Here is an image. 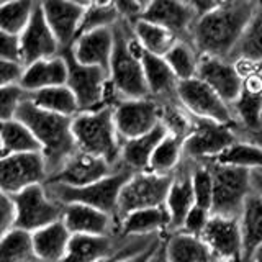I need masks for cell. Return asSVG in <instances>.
<instances>
[{"mask_svg":"<svg viewBox=\"0 0 262 262\" xmlns=\"http://www.w3.org/2000/svg\"><path fill=\"white\" fill-rule=\"evenodd\" d=\"M27 98L35 106H38V108L59 115V117L74 118L76 115L80 113L76 97H74L68 85L51 87V89L39 90V92H33L28 94Z\"/></svg>","mask_w":262,"mask_h":262,"instance_id":"cell-32","label":"cell"},{"mask_svg":"<svg viewBox=\"0 0 262 262\" xmlns=\"http://www.w3.org/2000/svg\"><path fill=\"white\" fill-rule=\"evenodd\" d=\"M85 4L87 2H64V0L41 2L45 18L59 43L61 51L72 48L79 38V28L82 16H84Z\"/></svg>","mask_w":262,"mask_h":262,"instance_id":"cell-20","label":"cell"},{"mask_svg":"<svg viewBox=\"0 0 262 262\" xmlns=\"http://www.w3.org/2000/svg\"><path fill=\"white\" fill-rule=\"evenodd\" d=\"M211 162L221 164V166L246 169L249 172L259 170L262 169V146L241 138L239 141L234 143L231 147H228L223 154L218 156Z\"/></svg>","mask_w":262,"mask_h":262,"instance_id":"cell-36","label":"cell"},{"mask_svg":"<svg viewBox=\"0 0 262 262\" xmlns=\"http://www.w3.org/2000/svg\"><path fill=\"white\" fill-rule=\"evenodd\" d=\"M117 259H121V257H115V259H106V260H102V262H115Z\"/></svg>","mask_w":262,"mask_h":262,"instance_id":"cell-54","label":"cell"},{"mask_svg":"<svg viewBox=\"0 0 262 262\" xmlns=\"http://www.w3.org/2000/svg\"><path fill=\"white\" fill-rule=\"evenodd\" d=\"M177 95L180 105L193 118L210 120L221 123V125L236 126L231 106L200 79L179 82Z\"/></svg>","mask_w":262,"mask_h":262,"instance_id":"cell-11","label":"cell"},{"mask_svg":"<svg viewBox=\"0 0 262 262\" xmlns=\"http://www.w3.org/2000/svg\"><path fill=\"white\" fill-rule=\"evenodd\" d=\"M35 2L30 0H15V2H0V31L18 38L31 20Z\"/></svg>","mask_w":262,"mask_h":262,"instance_id":"cell-40","label":"cell"},{"mask_svg":"<svg viewBox=\"0 0 262 262\" xmlns=\"http://www.w3.org/2000/svg\"><path fill=\"white\" fill-rule=\"evenodd\" d=\"M41 152L35 136L18 118L0 123V158Z\"/></svg>","mask_w":262,"mask_h":262,"instance_id":"cell-31","label":"cell"},{"mask_svg":"<svg viewBox=\"0 0 262 262\" xmlns=\"http://www.w3.org/2000/svg\"><path fill=\"white\" fill-rule=\"evenodd\" d=\"M196 79L205 82L229 106L237 100L244 82L234 62L210 56H200Z\"/></svg>","mask_w":262,"mask_h":262,"instance_id":"cell-19","label":"cell"},{"mask_svg":"<svg viewBox=\"0 0 262 262\" xmlns=\"http://www.w3.org/2000/svg\"><path fill=\"white\" fill-rule=\"evenodd\" d=\"M120 167H113L106 161L85 152L76 151L66 161L64 166L48 179L49 184H61L66 187H85L108 177Z\"/></svg>","mask_w":262,"mask_h":262,"instance_id":"cell-18","label":"cell"},{"mask_svg":"<svg viewBox=\"0 0 262 262\" xmlns=\"http://www.w3.org/2000/svg\"><path fill=\"white\" fill-rule=\"evenodd\" d=\"M257 2L229 0L220 2L211 12L200 16L193 25L190 43L200 56L231 59L244 35Z\"/></svg>","mask_w":262,"mask_h":262,"instance_id":"cell-1","label":"cell"},{"mask_svg":"<svg viewBox=\"0 0 262 262\" xmlns=\"http://www.w3.org/2000/svg\"><path fill=\"white\" fill-rule=\"evenodd\" d=\"M213 174L211 215L239 218L243 207L251 195V172L239 167L210 162Z\"/></svg>","mask_w":262,"mask_h":262,"instance_id":"cell-6","label":"cell"},{"mask_svg":"<svg viewBox=\"0 0 262 262\" xmlns=\"http://www.w3.org/2000/svg\"><path fill=\"white\" fill-rule=\"evenodd\" d=\"M143 20L170 31L179 41L190 43L193 25L199 20L192 2L177 0H156L147 2Z\"/></svg>","mask_w":262,"mask_h":262,"instance_id":"cell-16","label":"cell"},{"mask_svg":"<svg viewBox=\"0 0 262 262\" xmlns=\"http://www.w3.org/2000/svg\"><path fill=\"white\" fill-rule=\"evenodd\" d=\"M20 46V62L28 66L39 59H48L61 54V48L56 36L53 35L51 28L45 18L41 2H35L31 20L25 31L18 36Z\"/></svg>","mask_w":262,"mask_h":262,"instance_id":"cell-15","label":"cell"},{"mask_svg":"<svg viewBox=\"0 0 262 262\" xmlns=\"http://www.w3.org/2000/svg\"><path fill=\"white\" fill-rule=\"evenodd\" d=\"M49 172L41 152L15 154L0 158V190L10 196L25 188L48 182Z\"/></svg>","mask_w":262,"mask_h":262,"instance_id":"cell-12","label":"cell"},{"mask_svg":"<svg viewBox=\"0 0 262 262\" xmlns=\"http://www.w3.org/2000/svg\"><path fill=\"white\" fill-rule=\"evenodd\" d=\"M120 21V13L115 2H87L80 21L79 36L97 30L115 28Z\"/></svg>","mask_w":262,"mask_h":262,"instance_id":"cell-39","label":"cell"},{"mask_svg":"<svg viewBox=\"0 0 262 262\" xmlns=\"http://www.w3.org/2000/svg\"><path fill=\"white\" fill-rule=\"evenodd\" d=\"M16 118L27 125L39 144L49 177L59 170L77 151L72 135V118L59 117L33 105L28 98L20 105Z\"/></svg>","mask_w":262,"mask_h":262,"instance_id":"cell-2","label":"cell"},{"mask_svg":"<svg viewBox=\"0 0 262 262\" xmlns=\"http://www.w3.org/2000/svg\"><path fill=\"white\" fill-rule=\"evenodd\" d=\"M68 64V82L66 85L76 97L80 112H92L105 106V94L108 87V72L100 68L84 66L74 59L69 49L61 51Z\"/></svg>","mask_w":262,"mask_h":262,"instance_id":"cell-10","label":"cell"},{"mask_svg":"<svg viewBox=\"0 0 262 262\" xmlns=\"http://www.w3.org/2000/svg\"><path fill=\"white\" fill-rule=\"evenodd\" d=\"M164 205H166L170 218V233H176L182 228L188 211L195 207V196L192 188V166L187 159H184L182 166L172 176L170 188Z\"/></svg>","mask_w":262,"mask_h":262,"instance_id":"cell-23","label":"cell"},{"mask_svg":"<svg viewBox=\"0 0 262 262\" xmlns=\"http://www.w3.org/2000/svg\"><path fill=\"white\" fill-rule=\"evenodd\" d=\"M131 176H133L131 170L120 167L108 177L98 180L95 184L85 185V187L76 188V187H66L61 184H49V182H46L45 187L48 193L61 205H68V203L87 205V207L105 211L117 218L120 192Z\"/></svg>","mask_w":262,"mask_h":262,"instance_id":"cell-5","label":"cell"},{"mask_svg":"<svg viewBox=\"0 0 262 262\" xmlns=\"http://www.w3.org/2000/svg\"><path fill=\"white\" fill-rule=\"evenodd\" d=\"M120 13V20L123 23L133 27L135 23L143 20L144 12L147 8V2H136V0H126V2H115Z\"/></svg>","mask_w":262,"mask_h":262,"instance_id":"cell-45","label":"cell"},{"mask_svg":"<svg viewBox=\"0 0 262 262\" xmlns=\"http://www.w3.org/2000/svg\"><path fill=\"white\" fill-rule=\"evenodd\" d=\"M25 98L27 94L20 85L0 89V123L15 120Z\"/></svg>","mask_w":262,"mask_h":262,"instance_id":"cell-43","label":"cell"},{"mask_svg":"<svg viewBox=\"0 0 262 262\" xmlns=\"http://www.w3.org/2000/svg\"><path fill=\"white\" fill-rule=\"evenodd\" d=\"M237 220L243 237V262H251L252 254L262 246V200L256 193L251 192Z\"/></svg>","mask_w":262,"mask_h":262,"instance_id":"cell-29","label":"cell"},{"mask_svg":"<svg viewBox=\"0 0 262 262\" xmlns=\"http://www.w3.org/2000/svg\"><path fill=\"white\" fill-rule=\"evenodd\" d=\"M118 233L123 236H162L170 234V218L166 205L129 213L120 220Z\"/></svg>","mask_w":262,"mask_h":262,"instance_id":"cell-26","label":"cell"},{"mask_svg":"<svg viewBox=\"0 0 262 262\" xmlns=\"http://www.w3.org/2000/svg\"><path fill=\"white\" fill-rule=\"evenodd\" d=\"M241 139L236 126L193 118L190 135L184 141V159L190 162H211Z\"/></svg>","mask_w":262,"mask_h":262,"instance_id":"cell-7","label":"cell"},{"mask_svg":"<svg viewBox=\"0 0 262 262\" xmlns=\"http://www.w3.org/2000/svg\"><path fill=\"white\" fill-rule=\"evenodd\" d=\"M164 59L169 64V68L174 72L179 82L196 79L199 74L200 54L188 41H177L174 48L164 56Z\"/></svg>","mask_w":262,"mask_h":262,"instance_id":"cell-38","label":"cell"},{"mask_svg":"<svg viewBox=\"0 0 262 262\" xmlns=\"http://www.w3.org/2000/svg\"><path fill=\"white\" fill-rule=\"evenodd\" d=\"M0 59L20 62L18 38L12 36V35H7V33H4V31H0Z\"/></svg>","mask_w":262,"mask_h":262,"instance_id":"cell-48","label":"cell"},{"mask_svg":"<svg viewBox=\"0 0 262 262\" xmlns=\"http://www.w3.org/2000/svg\"><path fill=\"white\" fill-rule=\"evenodd\" d=\"M231 112L241 138L262 131V69L244 77L243 90L231 105Z\"/></svg>","mask_w":262,"mask_h":262,"instance_id":"cell-17","label":"cell"},{"mask_svg":"<svg viewBox=\"0 0 262 262\" xmlns=\"http://www.w3.org/2000/svg\"><path fill=\"white\" fill-rule=\"evenodd\" d=\"M113 120L121 143L128 141L161 125V105L151 97L121 100L113 108Z\"/></svg>","mask_w":262,"mask_h":262,"instance_id":"cell-13","label":"cell"},{"mask_svg":"<svg viewBox=\"0 0 262 262\" xmlns=\"http://www.w3.org/2000/svg\"><path fill=\"white\" fill-rule=\"evenodd\" d=\"M147 262H169L166 249H164V237L161 239V243L154 248V251L151 252V256H149V259H147Z\"/></svg>","mask_w":262,"mask_h":262,"instance_id":"cell-51","label":"cell"},{"mask_svg":"<svg viewBox=\"0 0 262 262\" xmlns=\"http://www.w3.org/2000/svg\"><path fill=\"white\" fill-rule=\"evenodd\" d=\"M72 135L77 151L120 166L121 139L113 120V108L102 106L92 112H80L72 118Z\"/></svg>","mask_w":262,"mask_h":262,"instance_id":"cell-4","label":"cell"},{"mask_svg":"<svg viewBox=\"0 0 262 262\" xmlns=\"http://www.w3.org/2000/svg\"><path fill=\"white\" fill-rule=\"evenodd\" d=\"M131 28H133L135 36L139 41V45L143 46L144 51L159 57L166 56L179 41L170 31L146 20H139Z\"/></svg>","mask_w":262,"mask_h":262,"instance_id":"cell-35","label":"cell"},{"mask_svg":"<svg viewBox=\"0 0 262 262\" xmlns=\"http://www.w3.org/2000/svg\"><path fill=\"white\" fill-rule=\"evenodd\" d=\"M66 82H68V64L62 54H59L25 66L18 85L28 95L45 89L66 85Z\"/></svg>","mask_w":262,"mask_h":262,"instance_id":"cell-25","label":"cell"},{"mask_svg":"<svg viewBox=\"0 0 262 262\" xmlns=\"http://www.w3.org/2000/svg\"><path fill=\"white\" fill-rule=\"evenodd\" d=\"M161 125L167 135L185 141V138L192 131L193 117L180 103L161 105Z\"/></svg>","mask_w":262,"mask_h":262,"instance_id":"cell-41","label":"cell"},{"mask_svg":"<svg viewBox=\"0 0 262 262\" xmlns=\"http://www.w3.org/2000/svg\"><path fill=\"white\" fill-rule=\"evenodd\" d=\"M259 66H260V69H262V64H259Z\"/></svg>","mask_w":262,"mask_h":262,"instance_id":"cell-55","label":"cell"},{"mask_svg":"<svg viewBox=\"0 0 262 262\" xmlns=\"http://www.w3.org/2000/svg\"><path fill=\"white\" fill-rule=\"evenodd\" d=\"M141 62L147 92H149V97L152 100H156L159 105L180 103L177 95L179 80L169 68L166 59L144 51L141 56Z\"/></svg>","mask_w":262,"mask_h":262,"instance_id":"cell-22","label":"cell"},{"mask_svg":"<svg viewBox=\"0 0 262 262\" xmlns=\"http://www.w3.org/2000/svg\"><path fill=\"white\" fill-rule=\"evenodd\" d=\"M229 61H249L254 64H262V2L256 4L244 35Z\"/></svg>","mask_w":262,"mask_h":262,"instance_id":"cell-34","label":"cell"},{"mask_svg":"<svg viewBox=\"0 0 262 262\" xmlns=\"http://www.w3.org/2000/svg\"><path fill=\"white\" fill-rule=\"evenodd\" d=\"M184 162V139L166 135L156 147L147 172L156 176L172 177Z\"/></svg>","mask_w":262,"mask_h":262,"instance_id":"cell-33","label":"cell"},{"mask_svg":"<svg viewBox=\"0 0 262 262\" xmlns=\"http://www.w3.org/2000/svg\"><path fill=\"white\" fill-rule=\"evenodd\" d=\"M61 221L72 236H106L118 233V221L108 213L80 203L62 205Z\"/></svg>","mask_w":262,"mask_h":262,"instance_id":"cell-21","label":"cell"},{"mask_svg":"<svg viewBox=\"0 0 262 262\" xmlns=\"http://www.w3.org/2000/svg\"><path fill=\"white\" fill-rule=\"evenodd\" d=\"M21 74H23L21 62L0 59V89L18 85Z\"/></svg>","mask_w":262,"mask_h":262,"instance_id":"cell-47","label":"cell"},{"mask_svg":"<svg viewBox=\"0 0 262 262\" xmlns=\"http://www.w3.org/2000/svg\"><path fill=\"white\" fill-rule=\"evenodd\" d=\"M12 199L15 205V228L30 234L62 218L64 207L48 193L45 184L25 188Z\"/></svg>","mask_w":262,"mask_h":262,"instance_id":"cell-8","label":"cell"},{"mask_svg":"<svg viewBox=\"0 0 262 262\" xmlns=\"http://www.w3.org/2000/svg\"><path fill=\"white\" fill-rule=\"evenodd\" d=\"M161 243V239L156 243L154 246H151L149 249H146L143 252H139V254H135V256H129V257H121V259H117L115 262H147V259H149L151 256V252L154 251V248Z\"/></svg>","mask_w":262,"mask_h":262,"instance_id":"cell-49","label":"cell"},{"mask_svg":"<svg viewBox=\"0 0 262 262\" xmlns=\"http://www.w3.org/2000/svg\"><path fill=\"white\" fill-rule=\"evenodd\" d=\"M15 228V205L13 199L0 190V239Z\"/></svg>","mask_w":262,"mask_h":262,"instance_id":"cell-46","label":"cell"},{"mask_svg":"<svg viewBox=\"0 0 262 262\" xmlns=\"http://www.w3.org/2000/svg\"><path fill=\"white\" fill-rule=\"evenodd\" d=\"M72 234L62 221H56L31 233L33 248L39 262H62L69 249Z\"/></svg>","mask_w":262,"mask_h":262,"instance_id":"cell-28","label":"cell"},{"mask_svg":"<svg viewBox=\"0 0 262 262\" xmlns=\"http://www.w3.org/2000/svg\"><path fill=\"white\" fill-rule=\"evenodd\" d=\"M244 139H249V141H252V143H256V144L262 146V131H260V133H256V135H251V136L244 138Z\"/></svg>","mask_w":262,"mask_h":262,"instance_id":"cell-52","label":"cell"},{"mask_svg":"<svg viewBox=\"0 0 262 262\" xmlns=\"http://www.w3.org/2000/svg\"><path fill=\"white\" fill-rule=\"evenodd\" d=\"M170 182L172 177L156 176L151 172H136L131 176L120 192L117 208L118 223L133 211L162 207L166 203Z\"/></svg>","mask_w":262,"mask_h":262,"instance_id":"cell-9","label":"cell"},{"mask_svg":"<svg viewBox=\"0 0 262 262\" xmlns=\"http://www.w3.org/2000/svg\"><path fill=\"white\" fill-rule=\"evenodd\" d=\"M251 190L262 200V169L251 170Z\"/></svg>","mask_w":262,"mask_h":262,"instance_id":"cell-50","label":"cell"},{"mask_svg":"<svg viewBox=\"0 0 262 262\" xmlns=\"http://www.w3.org/2000/svg\"><path fill=\"white\" fill-rule=\"evenodd\" d=\"M202 241L207 246L211 262H243V237L237 218L211 215Z\"/></svg>","mask_w":262,"mask_h":262,"instance_id":"cell-14","label":"cell"},{"mask_svg":"<svg viewBox=\"0 0 262 262\" xmlns=\"http://www.w3.org/2000/svg\"><path fill=\"white\" fill-rule=\"evenodd\" d=\"M164 249L169 262H211V256L202 237L184 231L170 233L164 237Z\"/></svg>","mask_w":262,"mask_h":262,"instance_id":"cell-30","label":"cell"},{"mask_svg":"<svg viewBox=\"0 0 262 262\" xmlns=\"http://www.w3.org/2000/svg\"><path fill=\"white\" fill-rule=\"evenodd\" d=\"M0 262H39L31 234L13 228L0 239Z\"/></svg>","mask_w":262,"mask_h":262,"instance_id":"cell-37","label":"cell"},{"mask_svg":"<svg viewBox=\"0 0 262 262\" xmlns=\"http://www.w3.org/2000/svg\"><path fill=\"white\" fill-rule=\"evenodd\" d=\"M115 46L108 68V80L121 100L149 97L144 79L141 56L143 46L136 39L133 28L120 21L113 28Z\"/></svg>","mask_w":262,"mask_h":262,"instance_id":"cell-3","label":"cell"},{"mask_svg":"<svg viewBox=\"0 0 262 262\" xmlns=\"http://www.w3.org/2000/svg\"><path fill=\"white\" fill-rule=\"evenodd\" d=\"M113 46V28L97 30L80 35L76 39V43L72 45L71 53L77 62L84 66H92V68H100L108 72Z\"/></svg>","mask_w":262,"mask_h":262,"instance_id":"cell-24","label":"cell"},{"mask_svg":"<svg viewBox=\"0 0 262 262\" xmlns=\"http://www.w3.org/2000/svg\"><path fill=\"white\" fill-rule=\"evenodd\" d=\"M251 262H262V246L260 248L252 254V257H251Z\"/></svg>","mask_w":262,"mask_h":262,"instance_id":"cell-53","label":"cell"},{"mask_svg":"<svg viewBox=\"0 0 262 262\" xmlns=\"http://www.w3.org/2000/svg\"><path fill=\"white\" fill-rule=\"evenodd\" d=\"M210 218H211L210 210H205V208L199 207V205H195V207L188 211L187 218L184 220V225L179 231H184V233L195 236V237H202Z\"/></svg>","mask_w":262,"mask_h":262,"instance_id":"cell-44","label":"cell"},{"mask_svg":"<svg viewBox=\"0 0 262 262\" xmlns=\"http://www.w3.org/2000/svg\"><path fill=\"white\" fill-rule=\"evenodd\" d=\"M166 135V129L162 128V125H159L158 128H154L152 131L143 136L123 141L120 166L131 170L133 174H136V172H147L156 147L159 146V143Z\"/></svg>","mask_w":262,"mask_h":262,"instance_id":"cell-27","label":"cell"},{"mask_svg":"<svg viewBox=\"0 0 262 262\" xmlns=\"http://www.w3.org/2000/svg\"><path fill=\"white\" fill-rule=\"evenodd\" d=\"M190 162V161H188ZM195 205L210 210L213 203V174L210 162H190Z\"/></svg>","mask_w":262,"mask_h":262,"instance_id":"cell-42","label":"cell"}]
</instances>
